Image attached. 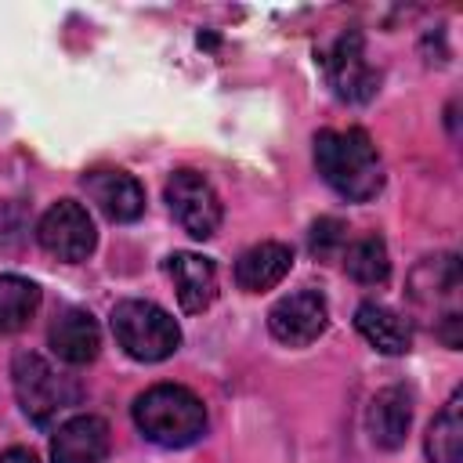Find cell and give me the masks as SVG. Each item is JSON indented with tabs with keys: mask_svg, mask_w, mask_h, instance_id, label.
<instances>
[{
	"mask_svg": "<svg viewBox=\"0 0 463 463\" xmlns=\"http://www.w3.org/2000/svg\"><path fill=\"white\" fill-rule=\"evenodd\" d=\"M354 329H358V333L365 336V344L376 347L380 354H405L409 344H412L409 322H405L398 311H391V307H383V304H376V300L358 304V311H354Z\"/></svg>",
	"mask_w": 463,
	"mask_h": 463,
	"instance_id": "15",
	"label": "cell"
},
{
	"mask_svg": "<svg viewBox=\"0 0 463 463\" xmlns=\"http://www.w3.org/2000/svg\"><path fill=\"white\" fill-rule=\"evenodd\" d=\"M315 166H318L322 181L351 203H365L383 188L380 152L362 127L318 130L315 134Z\"/></svg>",
	"mask_w": 463,
	"mask_h": 463,
	"instance_id": "1",
	"label": "cell"
},
{
	"mask_svg": "<svg viewBox=\"0 0 463 463\" xmlns=\"http://www.w3.org/2000/svg\"><path fill=\"white\" fill-rule=\"evenodd\" d=\"M412 423V394L405 387H383L369 405V438L380 449H402Z\"/></svg>",
	"mask_w": 463,
	"mask_h": 463,
	"instance_id": "14",
	"label": "cell"
},
{
	"mask_svg": "<svg viewBox=\"0 0 463 463\" xmlns=\"http://www.w3.org/2000/svg\"><path fill=\"white\" fill-rule=\"evenodd\" d=\"M329 326V304L318 289H297L286 293L271 311H268V329L275 340L289 347H307L315 344Z\"/></svg>",
	"mask_w": 463,
	"mask_h": 463,
	"instance_id": "7",
	"label": "cell"
},
{
	"mask_svg": "<svg viewBox=\"0 0 463 463\" xmlns=\"http://www.w3.org/2000/svg\"><path fill=\"white\" fill-rule=\"evenodd\" d=\"M0 463H36V456L29 449H7L0 452Z\"/></svg>",
	"mask_w": 463,
	"mask_h": 463,
	"instance_id": "20",
	"label": "cell"
},
{
	"mask_svg": "<svg viewBox=\"0 0 463 463\" xmlns=\"http://www.w3.org/2000/svg\"><path fill=\"white\" fill-rule=\"evenodd\" d=\"M430 463H463V405L459 394L449 398V405L434 416L423 441Z\"/></svg>",
	"mask_w": 463,
	"mask_h": 463,
	"instance_id": "16",
	"label": "cell"
},
{
	"mask_svg": "<svg viewBox=\"0 0 463 463\" xmlns=\"http://www.w3.org/2000/svg\"><path fill=\"white\" fill-rule=\"evenodd\" d=\"M344 268H347V275H351L354 282H362V286H383L387 275H391V257H387L383 239L365 235V239L351 242L347 253H344Z\"/></svg>",
	"mask_w": 463,
	"mask_h": 463,
	"instance_id": "18",
	"label": "cell"
},
{
	"mask_svg": "<svg viewBox=\"0 0 463 463\" xmlns=\"http://www.w3.org/2000/svg\"><path fill=\"white\" fill-rule=\"evenodd\" d=\"M344 246V224L336 217H322L311 224V253L315 257H333Z\"/></svg>",
	"mask_w": 463,
	"mask_h": 463,
	"instance_id": "19",
	"label": "cell"
},
{
	"mask_svg": "<svg viewBox=\"0 0 463 463\" xmlns=\"http://www.w3.org/2000/svg\"><path fill=\"white\" fill-rule=\"evenodd\" d=\"M326 76H329V87L336 90V98L351 101V105H362L380 90V72L369 65L358 33H344L333 43V51L326 58Z\"/></svg>",
	"mask_w": 463,
	"mask_h": 463,
	"instance_id": "8",
	"label": "cell"
},
{
	"mask_svg": "<svg viewBox=\"0 0 463 463\" xmlns=\"http://www.w3.org/2000/svg\"><path fill=\"white\" fill-rule=\"evenodd\" d=\"M36 239H40V246H43L51 257L69 260V264L87 260V257L94 253V246H98L94 221H90L87 206H80L76 199H58V203L40 217Z\"/></svg>",
	"mask_w": 463,
	"mask_h": 463,
	"instance_id": "6",
	"label": "cell"
},
{
	"mask_svg": "<svg viewBox=\"0 0 463 463\" xmlns=\"http://www.w3.org/2000/svg\"><path fill=\"white\" fill-rule=\"evenodd\" d=\"M109 423L101 416H72L51 438V463H105Z\"/></svg>",
	"mask_w": 463,
	"mask_h": 463,
	"instance_id": "10",
	"label": "cell"
},
{
	"mask_svg": "<svg viewBox=\"0 0 463 463\" xmlns=\"http://www.w3.org/2000/svg\"><path fill=\"white\" fill-rule=\"evenodd\" d=\"M137 430L163 449L195 445L206 434V409L203 402L181 383H156L134 402Z\"/></svg>",
	"mask_w": 463,
	"mask_h": 463,
	"instance_id": "2",
	"label": "cell"
},
{
	"mask_svg": "<svg viewBox=\"0 0 463 463\" xmlns=\"http://www.w3.org/2000/svg\"><path fill=\"white\" fill-rule=\"evenodd\" d=\"M166 206L174 221L192 235V239H210L217 235L224 221V206L213 192V184L199 170H174L166 181Z\"/></svg>",
	"mask_w": 463,
	"mask_h": 463,
	"instance_id": "5",
	"label": "cell"
},
{
	"mask_svg": "<svg viewBox=\"0 0 463 463\" xmlns=\"http://www.w3.org/2000/svg\"><path fill=\"white\" fill-rule=\"evenodd\" d=\"M47 336H51V351L61 362H69V365H87L101 351V329H98L94 315L83 311V307H65L51 322V333Z\"/></svg>",
	"mask_w": 463,
	"mask_h": 463,
	"instance_id": "12",
	"label": "cell"
},
{
	"mask_svg": "<svg viewBox=\"0 0 463 463\" xmlns=\"http://www.w3.org/2000/svg\"><path fill=\"white\" fill-rule=\"evenodd\" d=\"M11 383H14V398L22 412L36 427H51L65 409L80 402V387L69 376H61L43 354H33V351L14 354Z\"/></svg>",
	"mask_w": 463,
	"mask_h": 463,
	"instance_id": "3",
	"label": "cell"
},
{
	"mask_svg": "<svg viewBox=\"0 0 463 463\" xmlns=\"http://www.w3.org/2000/svg\"><path fill=\"white\" fill-rule=\"evenodd\" d=\"M109 322H112L116 344L134 362H163L181 347L177 322L152 300H119Z\"/></svg>",
	"mask_w": 463,
	"mask_h": 463,
	"instance_id": "4",
	"label": "cell"
},
{
	"mask_svg": "<svg viewBox=\"0 0 463 463\" xmlns=\"http://www.w3.org/2000/svg\"><path fill=\"white\" fill-rule=\"evenodd\" d=\"M293 268V250L286 242H257L235 264V282L246 293H264L279 286Z\"/></svg>",
	"mask_w": 463,
	"mask_h": 463,
	"instance_id": "13",
	"label": "cell"
},
{
	"mask_svg": "<svg viewBox=\"0 0 463 463\" xmlns=\"http://www.w3.org/2000/svg\"><path fill=\"white\" fill-rule=\"evenodd\" d=\"M40 307V286L22 275H0V333H18Z\"/></svg>",
	"mask_w": 463,
	"mask_h": 463,
	"instance_id": "17",
	"label": "cell"
},
{
	"mask_svg": "<svg viewBox=\"0 0 463 463\" xmlns=\"http://www.w3.org/2000/svg\"><path fill=\"white\" fill-rule=\"evenodd\" d=\"M166 275L174 279V293L181 300V311L199 315L217 297V268L210 257L199 253H174L166 257Z\"/></svg>",
	"mask_w": 463,
	"mask_h": 463,
	"instance_id": "11",
	"label": "cell"
},
{
	"mask_svg": "<svg viewBox=\"0 0 463 463\" xmlns=\"http://www.w3.org/2000/svg\"><path fill=\"white\" fill-rule=\"evenodd\" d=\"M83 188L94 206L116 224H130L145 213V188L123 170H90L83 177Z\"/></svg>",
	"mask_w": 463,
	"mask_h": 463,
	"instance_id": "9",
	"label": "cell"
}]
</instances>
